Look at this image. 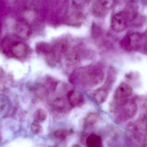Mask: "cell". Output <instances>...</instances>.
Returning a JSON list of instances; mask_svg holds the SVG:
<instances>
[{
	"instance_id": "obj_1",
	"label": "cell",
	"mask_w": 147,
	"mask_h": 147,
	"mask_svg": "<svg viewBox=\"0 0 147 147\" xmlns=\"http://www.w3.org/2000/svg\"><path fill=\"white\" fill-rule=\"evenodd\" d=\"M0 49L6 56L20 60L26 58L30 52L27 45L15 35L3 37L1 41Z\"/></svg>"
},
{
	"instance_id": "obj_2",
	"label": "cell",
	"mask_w": 147,
	"mask_h": 147,
	"mask_svg": "<svg viewBox=\"0 0 147 147\" xmlns=\"http://www.w3.org/2000/svg\"><path fill=\"white\" fill-rule=\"evenodd\" d=\"M128 138L138 145L143 144L147 136V119L141 117L128 125L126 130Z\"/></svg>"
},
{
	"instance_id": "obj_3",
	"label": "cell",
	"mask_w": 147,
	"mask_h": 147,
	"mask_svg": "<svg viewBox=\"0 0 147 147\" xmlns=\"http://www.w3.org/2000/svg\"><path fill=\"white\" fill-rule=\"evenodd\" d=\"M115 105L116 117L121 122H124L132 119L137 112V106L136 103L128 98Z\"/></svg>"
},
{
	"instance_id": "obj_4",
	"label": "cell",
	"mask_w": 147,
	"mask_h": 147,
	"mask_svg": "<svg viewBox=\"0 0 147 147\" xmlns=\"http://www.w3.org/2000/svg\"><path fill=\"white\" fill-rule=\"evenodd\" d=\"M82 75L85 82L88 84L92 85H96L100 83L104 77L102 71L97 68L88 70Z\"/></svg>"
},
{
	"instance_id": "obj_5",
	"label": "cell",
	"mask_w": 147,
	"mask_h": 147,
	"mask_svg": "<svg viewBox=\"0 0 147 147\" xmlns=\"http://www.w3.org/2000/svg\"><path fill=\"white\" fill-rule=\"evenodd\" d=\"M133 90L131 86L125 83L120 84L117 88L114 94L115 103L128 98L131 95Z\"/></svg>"
},
{
	"instance_id": "obj_6",
	"label": "cell",
	"mask_w": 147,
	"mask_h": 147,
	"mask_svg": "<svg viewBox=\"0 0 147 147\" xmlns=\"http://www.w3.org/2000/svg\"><path fill=\"white\" fill-rule=\"evenodd\" d=\"M14 35L22 40L28 39L32 34V30L29 25L25 22L17 23L14 27Z\"/></svg>"
},
{
	"instance_id": "obj_7",
	"label": "cell",
	"mask_w": 147,
	"mask_h": 147,
	"mask_svg": "<svg viewBox=\"0 0 147 147\" xmlns=\"http://www.w3.org/2000/svg\"><path fill=\"white\" fill-rule=\"evenodd\" d=\"M111 25L112 29L115 32H122L125 30L126 27V19L121 14H116L112 18Z\"/></svg>"
},
{
	"instance_id": "obj_8",
	"label": "cell",
	"mask_w": 147,
	"mask_h": 147,
	"mask_svg": "<svg viewBox=\"0 0 147 147\" xmlns=\"http://www.w3.org/2000/svg\"><path fill=\"white\" fill-rule=\"evenodd\" d=\"M67 97L70 105L73 107H76L80 105L83 101V97L79 92L71 90L68 92Z\"/></svg>"
},
{
	"instance_id": "obj_9",
	"label": "cell",
	"mask_w": 147,
	"mask_h": 147,
	"mask_svg": "<svg viewBox=\"0 0 147 147\" xmlns=\"http://www.w3.org/2000/svg\"><path fill=\"white\" fill-rule=\"evenodd\" d=\"M35 48L38 54L43 55L45 57L50 52L51 44L45 42H39L36 45Z\"/></svg>"
},
{
	"instance_id": "obj_10",
	"label": "cell",
	"mask_w": 147,
	"mask_h": 147,
	"mask_svg": "<svg viewBox=\"0 0 147 147\" xmlns=\"http://www.w3.org/2000/svg\"><path fill=\"white\" fill-rule=\"evenodd\" d=\"M86 143L89 147H100L102 145V140L98 135L92 134L87 138Z\"/></svg>"
},
{
	"instance_id": "obj_11",
	"label": "cell",
	"mask_w": 147,
	"mask_h": 147,
	"mask_svg": "<svg viewBox=\"0 0 147 147\" xmlns=\"http://www.w3.org/2000/svg\"><path fill=\"white\" fill-rule=\"evenodd\" d=\"M108 94L106 90L100 88L94 92V97L95 100L99 104H101L105 102L107 99Z\"/></svg>"
},
{
	"instance_id": "obj_12",
	"label": "cell",
	"mask_w": 147,
	"mask_h": 147,
	"mask_svg": "<svg viewBox=\"0 0 147 147\" xmlns=\"http://www.w3.org/2000/svg\"><path fill=\"white\" fill-rule=\"evenodd\" d=\"M80 57L78 54L74 51H72L67 55L66 61L70 66H73L78 63L80 61Z\"/></svg>"
},
{
	"instance_id": "obj_13",
	"label": "cell",
	"mask_w": 147,
	"mask_h": 147,
	"mask_svg": "<svg viewBox=\"0 0 147 147\" xmlns=\"http://www.w3.org/2000/svg\"><path fill=\"white\" fill-rule=\"evenodd\" d=\"M131 21L132 24L135 26H140L144 23L145 20L144 16L137 12L131 16Z\"/></svg>"
},
{
	"instance_id": "obj_14",
	"label": "cell",
	"mask_w": 147,
	"mask_h": 147,
	"mask_svg": "<svg viewBox=\"0 0 147 147\" xmlns=\"http://www.w3.org/2000/svg\"><path fill=\"white\" fill-rule=\"evenodd\" d=\"M47 117V113L44 109L39 108L35 111L34 115V121L43 122L46 119Z\"/></svg>"
},
{
	"instance_id": "obj_15",
	"label": "cell",
	"mask_w": 147,
	"mask_h": 147,
	"mask_svg": "<svg viewBox=\"0 0 147 147\" xmlns=\"http://www.w3.org/2000/svg\"><path fill=\"white\" fill-rule=\"evenodd\" d=\"M53 105L54 109L57 111L61 112L63 111L66 106L65 100L61 98H57L55 100Z\"/></svg>"
},
{
	"instance_id": "obj_16",
	"label": "cell",
	"mask_w": 147,
	"mask_h": 147,
	"mask_svg": "<svg viewBox=\"0 0 147 147\" xmlns=\"http://www.w3.org/2000/svg\"><path fill=\"white\" fill-rule=\"evenodd\" d=\"M139 40V35L137 33H132L128 36V42L131 47L134 48L137 46Z\"/></svg>"
},
{
	"instance_id": "obj_17",
	"label": "cell",
	"mask_w": 147,
	"mask_h": 147,
	"mask_svg": "<svg viewBox=\"0 0 147 147\" xmlns=\"http://www.w3.org/2000/svg\"><path fill=\"white\" fill-rule=\"evenodd\" d=\"M30 129L31 131L36 134H40L42 133L43 128L38 121H34L32 123Z\"/></svg>"
},
{
	"instance_id": "obj_18",
	"label": "cell",
	"mask_w": 147,
	"mask_h": 147,
	"mask_svg": "<svg viewBox=\"0 0 147 147\" xmlns=\"http://www.w3.org/2000/svg\"><path fill=\"white\" fill-rule=\"evenodd\" d=\"M99 118L98 115L95 113H91L88 115L86 117L85 122L89 125H93L97 122Z\"/></svg>"
},
{
	"instance_id": "obj_19",
	"label": "cell",
	"mask_w": 147,
	"mask_h": 147,
	"mask_svg": "<svg viewBox=\"0 0 147 147\" xmlns=\"http://www.w3.org/2000/svg\"><path fill=\"white\" fill-rule=\"evenodd\" d=\"M68 132L64 129H58L55 130L53 133V136L57 139L60 140L65 139L67 136Z\"/></svg>"
},
{
	"instance_id": "obj_20",
	"label": "cell",
	"mask_w": 147,
	"mask_h": 147,
	"mask_svg": "<svg viewBox=\"0 0 147 147\" xmlns=\"http://www.w3.org/2000/svg\"><path fill=\"white\" fill-rule=\"evenodd\" d=\"M102 7L104 8L109 9L113 5L114 0H99Z\"/></svg>"
},
{
	"instance_id": "obj_21",
	"label": "cell",
	"mask_w": 147,
	"mask_h": 147,
	"mask_svg": "<svg viewBox=\"0 0 147 147\" xmlns=\"http://www.w3.org/2000/svg\"><path fill=\"white\" fill-rule=\"evenodd\" d=\"M86 0H72L73 4L76 7H80L85 4Z\"/></svg>"
},
{
	"instance_id": "obj_22",
	"label": "cell",
	"mask_w": 147,
	"mask_h": 147,
	"mask_svg": "<svg viewBox=\"0 0 147 147\" xmlns=\"http://www.w3.org/2000/svg\"><path fill=\"white\" fill-rule=\"evenodd\" d=\"M145 48L146 49L147 51V41L146 42L145 45Z\"/></svg>"
}]
</instances>
